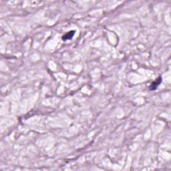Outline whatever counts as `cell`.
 Masks as SVG:
<instances>
[{
    "label": "cell",
    "instance_id": "cell-1",
    "mask_svg": "<svg viewBox=\"0 0 171 171\" xmlns=\"http://www.w3.org/2000/svg\"><path fill=\"white\" fill-rule=\"evenodd\" d=\"M161 81H162V78L161 77H158L156 80H155L154 82H153L152 83L151 86V88H150V89L151 90H154L156 89V88L158 87V86L161 83Z\"/></svg>",
    "mask_w": 171,
    "mask_h": 171
},
{
    "label": "cell",
    "instance_id": "cell-2",
    "mask_svg": "<svg viewBox=\"0 0 171 171\" xmlns=\"http://www.w3.org/2000/svg\"><path fill=\"white\" fill-rule=\"evenodd\" d=\"M74 34H75V31H68V32L66 33V34L62 37V39H63V41L68 40V39H72V38H73V36H74Z\"/></svg>",
    "mask_w": 171,
    "mask_h": 171
}]
</instances>
